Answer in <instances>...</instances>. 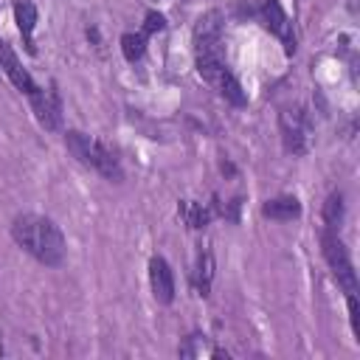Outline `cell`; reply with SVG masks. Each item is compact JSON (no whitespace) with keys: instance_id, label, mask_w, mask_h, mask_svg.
Instances as JSON below:
<instances>
[{"instance_id":"9a60e30c","label":"cell","mask_w":360,"mask_h":360,"mask_svg":"<svg viewBox=\"0 0 360 360\" xmlns=\"http://www.w3.org/2000/svg\"><path fill=\"white\" fill-rule=\"evenodd\" d=\"M146 42H149V37H146L143 31H138V34L127 31V34L121 37V53H124V59H127V62H138V59L146 53Z\"/></svg>"},{"instance_id":"52a82bcc","label":"cell","mask_w":360,"mask_h":360,"mask_svg":"<svg viewBox=\"0 0 360 360\" xmlns=\"http://www.w3.org/2000/svg\"><path fill=\"white\" fill-rule=\"evenodd\" d=\"M31 98V107H34V115H37V121L45 127V129H59L62 127V101H59V93H56V87H51V90H37L34 96H28Z\"/></svg>"},{"instance_id":"8992f818","label":"cell","mask_w":360,"mask_h":360,"mask_svg":"<svg viewBox=\"0 0 360 360\" xmlns=\"http://www.w3.org/2000/svg\"><path fill=\"white\" fill-rule=\"evenodd\" d=\"M259 17H262L264 28H270V31L281 39L284 53L292 56V53H295V34H292V22H290L287 11L281 8V3H278V0H262V6H259Z\"/></svg>"},{"instance_id":"30bf717a","label":"cell","mask_w":360,"mask_h":360,"mask_svg":"<svg viewBox=\"0 0 360 360\" xmlns=\"http://www.w3.org/2000/svg\"><path fill=\"white\" fill-rule=\"evenodd\" d=\"M37 6L31 0H17L14 3V22H17V31L22 37V45L28 53H37V45H34V28H37Z\"/></svg>"},{"instance_id":"8fae6325","label":"cell","mask_w":360,"mask_h":360,"mask_svg":"<svg viewBox=\"0 0 360 360\" xmlns=\"http://www.w3.org/2000/svg\"><path fill=\"white\" fill-rule=\"evenodd\" d=\"M262 214L267 219H278V222H287V219H295L301 217V202L298 197H290V194H281V197H273L262 205Z\"/></svg>"},{"instance_id":"9c48e42d","label":"cell","mask_w":360,"mask_h":360,"mask_svg":"<svg viewBox=\"0 0 360 360\" xmlns=\"http://www.w3.org/2000/svg\"><path fill=\"white\" fill-rule=\"evenodd\" d=\"M149 284H152V295L158 304L174 301V276H172V267L163 256L149 259Z\"/></svg>"},{"instance_id":"e0dca14e","label":"cell","mask_w":360,"mask_h":360,"mask_svg":"<svg viewBox=\"0 0 360 360\" xmlns=\"http://www.w3.org/2000/svg\"><path fill=\"white\" fill-rule=\"evenodd\" d=\"M346 304H349V321H352V332L360 340V304H357V292H346Z\"/></svg>"},{"instance_id":"277c9868","label":"cell","mask_w":360,"mask_h":360,"mask_svg":"<svg viewBox=\"0 0 360 360\" xmlns=\"http://www.w3.org/2000/svg\"><path fill=\"white\" fill-rule=\"evenodd\" d=\"M321 250H323V259H326L332 276L343 287V292H357V273H354L352 256H349L343 239L338 236V231H326L323 228V233H321Z\"/></svg>"},{"instance_id":"5bb4252c","label":"cell","mask_w":360,"mask_h":360,"mask_svg":"<svg viewBox=\"0 0 360 360\" xmlns=\"http://www.w3.org/2000/svg\"><path fill=\"white\" fill-rule=\"evenodd\" d=\"M340 222H343V194L332 191L323 202V228L326 231H340Z\"/></svg>"},{"instance_id":"2e32d148","label":"cell","mask_w":360,"mask_h":360,"mask_svg":"<svg viewBox=\"0 0 360 360\" xmlns=\"http://www.w3.org/2000/svg\"><path fill=\"white\" fill-rule=\"evenodd\" d=\"M180 211H183V217H186L188 228H205V225H208V219H211V211H208V208H202V205H197V202H183V205H180Z\"/></svg>"},{"instance_id":"5b68a950","label":"cell","mask_w":360,"mask_h":360,"mask_svg":"<svg viewBox=\"0 0 360 360\" xmlns=\"http://www.w3.org/2000/svg\"><path fill=\"white\" fill-rule=\"evenodd\" d=\"M278 129H281V143L290 155H307L309 149V118L301 107H292V110H284L278 115Z\"/></svg>"},{"instance_id":"ba28073f","label":"cell","mask_w":360,"mask_h":360,"mask_svg":"<svg viewBox=\"0 0 360 360\" xmlns=\"http://www.w3.org/2000/svg\"><path fill=\"white\" fill-rule=\"evenodd\" d=\"M0 70L11 79V84L17 87V90H22L25 96H34L37 90H39V84L31 79V73L22 68V62L17 59V53L11 51V45L6 42V39H0Z\"/></svg>"},{"instance_id":"ac0fdd59","label":"cell","mask_w":360,"mask_h":360,"mask_svg":"<svg viewBox=\"0 0 360 360\" xmlns=\"http://www.w3.org/2000/svg\"><path fill=\"white\" fill-rule=\"evenodd\" d=\"M166 28V17L163 14H158V11H146V17H143V34L146 37H152L155 31H163Z\"/></svg>"},{"instance_id":"6da1fadb","label":"cell","mask_w":360,"mask_h":360,"mask_svg":"<svg viewBox=\"0 0 360 360\" xmlns=\"http://www.w3.org/2000/svg\"><path fill=\"white\" fill-rule=\"evenodd\" d=\"M194 56H197V73L233 107H245L248 98L242 93V84L228 70L225 62V37H222V14L205 11L194 25Z\"/></svg>"},{"instance_id":"3957f363","label":"cell","mask_w":360,"mask_h":360,"mask_svg":"<svg viewBox=\"0 0 360 360\" xmlns=\"http://www.w3.org/2000/svg\"><path fill=\"white\" fill-rule=\"evenodd\" d=\"M65 146H68V152H70L82 166L98 172L104 180H110V183H121V180H124V172H121L115 155H112L101 141H96V138H90V135H84V132H79V129H68V132H65Z\"/></svg>"},{"instance_id":"4fadbf2b","label":"cell","mask_w":360,"mask_h":360,"mask_svg":"<svg viewBox=\"0 0 360 360\" xmlns=\"http://www.w3.org/2000/svg\"><path fill=\"white\" fill-rule=\"evenodd\" d=\"M211 278H214V256H211V250H200L197 270H194V287H197L200 295H208Z\"/></svg>"},{"instance_id":"7c38bea8","label":"cell","mask_w":360,"mask_h":360,"mask_svg":"<svg viewBox=\"0 0 360 360\" xmlns=\"http://www.w3.org/2000/svg\"><path fill=\"white\" fill-rule=\"evenodd\" d=\"M180 354H183V357H200V354H208V357H225V360H228V352H225V349H217V346H208L205 335H188L186 343L180 346Z\"/></svg>"},{"instance_id":"7a4b0ae2","label":"cell","mask_w":360,"mask_h":360,"mask_svg":"<svg viewBox=\"0 0 360 360\" xmlns=\"http://www.w3.org/2000/svg\"><path fill=\"white\" fill-rule=\"evenodd\" d=\"M11 239L45 267H59L65 262V250H68L65 236H62L59 225L53 219H48V217H39V214L14 217Z\"/></svg>"}]
</instances>
